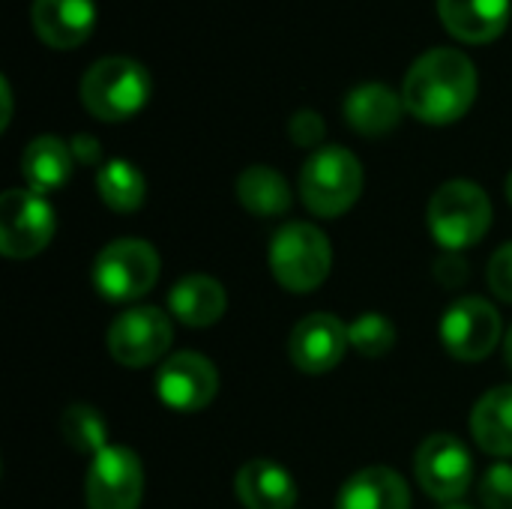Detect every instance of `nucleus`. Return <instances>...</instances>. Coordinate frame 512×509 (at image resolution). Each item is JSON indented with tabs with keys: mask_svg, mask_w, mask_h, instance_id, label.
I'll use <instances>...</instances> for the list:
<instances>
[{
	"mask_svg": "<svg viewBox=\"0 0 512 509\" xmlns=\"http://www.w3.org/2000/svg\"><path fill=\"white\" fill-rule=\"evenodd\" d=\"M477 99V69L456 48H432L408 69L402 84L405 111L432 126L456 123Z\"/></svg>",
	"mask_w": 512,
	"mask_h": 509,
	"instance_id": "obj_1",
	"label": "nucleus"
},
{
	"mask_svg": "<svg viewBox=\"0 0 512 509\" xmlns=\"http://www.w3.org/2000/svg\"><path fill=\"white\" fill-rule=\"evenodd\" d=\"M150 99V72L132 57H102L81 78L84 108L105 123L135 117Z\"/></svg>",
	"mask_w": 512,
	"mask_h": 509,
	"instance_id": "obj_2",
	"label": "nucleus"
},
{
	"mask_svg": "<svg viewBox=\"0 0 512 509\" xmlns=\"http://www.w3.org/2000/svg\"><path fill=\"white\" fill-rule=\"evenodd\" d=\"M360 192H363V165L345 147L315 150L300 171L303 204L321 219H336L348 213L357 204Z\"/></svg>",
	"mask_w": 512,
	"mask_h": 509,
	"instance_id": "obj_3",
	"label": "nucleus"
},
{
	"mask_svg": "<svg viewBox=\"0 0 512 509\" xmlns=\"http://www.w3.org/2000/svg\"><path fill=\"white\" fill-rule=\"evenodd\" d=\"M429 231L447 252H462L480 243L492 225V201L471 180L444 183L429 201Z\"/></svg>",
	"mask_w": 512,
	"mask_h": 509,
	"instance_id": "obj_4",
	"label": "nucleus"
},
{
	"mask_svg": "<svg viewBox=\"0 0 512 509\" xmlns=\"http://www.w3.org/2000/svg\"><path fill=\"white\" fill-rule=\"evenodd\" d=\"M270 270L276 282L291 294L315 291L333 267V249L327 234L312 222H288L270 243Z\"/></svg>",
	"mask_w": 512,
	"mask_h": 509,
	"instance_id": "obj_5",
	"label": "nucleus"
},
{
	"mask_svg": "<svg viewBox=\"0 0 512 509\" xmlns=\"http://www.w3.org/2000/svg\"><path fill=\"white\" fill-rule=\"evenodd\" d=\"M159 279V255L147 240L123 237L108 243L93 261V285L111 303H132L153 291Z\"/></svg>",
	"mask_w": 512,
	"mask_h": 509,
	"instance_id": "obj_6",
	"label": "nucleus"
},
{
	"mask_svg": "<svg viewBox=\"0 0 512 509\" xmlns=\"http://www.w3.org/2000/svg\"><path fill=\"white\" fill-rule=\"evenodd\" d=\"M54 237V207L33 189H6L0 195V252L6 258H33Z\"/></svg>",
	"mask_w": 512,
	"mask_h": 509,
	"instance_id": "obj_7",
	"label": "nucleus"
},
{
	"mask_svg": "<svg viewBox=\"0 0 512 509\" xmlns=\"http://www.w3.org/2000/svg\"><path fill=\"white\" fill-rule=\"evenodd\" d=\"M414 474L429 498L441 504H456L474 483V462L468 447L456 435L435 432L420 444L414 456Z\"/></svg>",
	"mask_w": 512,
	"mask_h": 509,
	"instance_id": "obj_8",
	"label": "nucleus"
},
{
	"mask_svg": "<svg viewBox=\"0 0 512 509\" xmlns=\"http://www.w3.org/2000/svg\"><path fill=\"white\" fill-rule=\"evenodd\" d=\"M87 509H138L144 498V468L129 447L108 444L87 468Z\"/></svg>",
	"mask_w": 512,
	"mask_h": 509,
	"instance_id": "obj_9",
	"label": "nucleus"
},
{
	"mask_svg": "<svg viewBox=\"0 0 512 509\" xmlns=\"http://www.w3.org/2000/svg\"><path fill=\"white\" fill-rule=\"evenodd\" d=\"M174 339L171 318L156 306H135L114 318L108 330V351L126 369H144L168 351Z\"/></svg>",
	"mask_w": 512,
	"mask_h": 509,
	"instance_id": "obj_10",
	"label": "nucleus"
},
{
	"mask_svg": "<svg viewBox=\"0 0 512 509\" xmlns=\"http://www.w3.org/2000/svg\"><path fill=\"white\" fill-rule=\"evenodd\" d=\"M501 330L504 324L498 309L483 297L456 300L441 321V339L447 351L462 363L489 357L501 342Z\"/></svg>",
	"mask_w": 512,
	"mask_h": 509,
	"instance_id": "obj_11",
	"label": "nucleus"
},
{
	"mask_svg": "<svg viewBox=\"0 0 512 509\" xmlns=\"http://www.w3.org/2000/svg\"><path fill=\"white\" fill-rule=\"evenodd\" d=\"M156 393L168 408L180 414H195V411H204L216 399L219 372L204 354L180 351L159 366Z\"/></svg>",
	"mask_w": 512,
	"mask_h": 509,
	"instance_id": "obj_12",
	"label": "nucleus"
},
{
	"mask_svg": "<svg viewBox=\"0 0 512 509\" xmlns=\"http://www.w3.org/2000/svg\"><path fill=\"white\" fill-rule=\"evenodd\" d=\"M348 348V324H342L330 312H315L303 318L288 339V357L306 375H324L336 369Z\"/></svg>",
	"mask_w": 512,
	"mask_h": 509,
	"instance_id": "obj_13",
	"label": "nucleus"
},
{
	"mask_svg": "<svg viewBox=\"0 0 512 509\" xmlns=\"http://www.w3.org/2000/svg\"><path fill=\"white\" fill-rule=\"evenodd\" d=\"M96 27V0H33V30L51 48H78Z\"/></svg>",
	"mask_w": 512,
	"mask_h": 509,
	"instance_id": "obj_14",
	"label": "nucleus"
},
{
	"mask_svg": "<svg viewBox=\"0 0 512 509\" xmlns=\"http://www.w3.org/2000/svg\"><path fill=\"white\" fill-rule=\"evenodd\" d=\"M336 509H411V489L393 468L372 465L345 480Z\"/></svg>",
	"mask_w": 512,
	"mask_h": 509,
	"instance_id": "obj_15",
	"label": "nucleus"
},
{
	"mask_svg": "<svg viewBox=\"0 0 512 509\" xmlns=\"http://www.w3.org/2000/svg\"><path fill=\"white\" fill-rule=\"evenodd\" d=\"M444 27L471 45L498 39L510 21V0H438Z\"/></svg>",
	"mask_w": 512,
	"mask_h": 509,
	"instance_id": "obj_16",
	"label": "nucleus"
},
{
	"mask_svg": "<svg viewBox=\"0 0 512 509\" xmlns=\"http://www.w3.org/2000/svg\"><path fill=\"white\" fill-rule=\"evenodd\" d=\"M234 492L246 509H291L297 504L294 477L270 459H249L237 471Z\"/></svg>",
	"mask_w": 512,
	"mask_h": 509,
	"instance_id": "obj_17",
	"label": "nucleus"
},
{
	"mask_svg": "<svg viewBox=\"0 0 512 509\" xmlns=\"http://www.w3.org/2000/svg\"><path fill=\"white\" fill-rule=\"evenodd\" d=\"M402 111H405L402 96H396L387 84L378 81L354 87L345 99V120L351 123L354 132L369 138L393 132L396 123L402 120Z\"/></svg>",
	"mask_w": 512,
	"mask_h": 509,
	"instance_id": "obj_18",
	"label": "nucleus"
},
{
	"mask_svg": "<svg viewBox=\"0 0 512 509\" xmlns=\"http://www.w3.org/2000/svg\"><path fill=\"white\" fill-rule=\"evenodd\" d=\"M72 162H75L72 147L63 138L39 135L21 153V177L27 189L48 195L72 177Z\"/></svg>",
	"mask_w": 512,
	"mask_h": 509,
	"instance_id": "obj_19",
	"label": "nucleus"
},
{
	"mask_svg": "<svg viewBox=\"0 0 512 509\" xmlns=\"http://www.w3.org/2000/svg\"><path fill=\"white\" fill-rule=\"evenodd\" d=\"M168 309L186 327H210L225 315L228 297L222 282L210 276H186L168 291Z\"/></svg>",
	"mask_w": 512,
	"mask_h": 509,
	"instance_id": "obj_20",
	"label": "nucleus"
},
{
	"mask_svg": "<svg viewBox=\"0 0 512 509\" xmlns=\"http://www.w3.org/2000/svg\"><path fill=\"white\" fill-rule=\"evenodd\" d=\"M471 435L483 453L507 459L512 456V384L492 387L471 414Z\"/></svg>",
	"mask_w": 512,
	"mask_h": 509,
	"instance_id": "obj_21",
	"label": "nucleus"
},
{
	"mask_svg": "<svg viewBox=\"0 0 512 509\" xmlns=\"http://www.w3.org/2000/svg\"><path fill=\"white\" fill-rule=\"evenodd\" d=\"M237 201L255 216H282L291 210V186L270 165H252L237 177Z\"/></svg>",
	"mask_w": 512,
	"mask_h": 509,
	"instance_id": "obj_22",
	"label": "nucleus"
},
{
	"mask_svg": "<svg viewBox=\"0 0 512 509\" xmlns=\"http://www.w3.org/2000/svg\"><path fill=\"white\" fill-rule=\"evenodd\" d=\"M96 192L114 213H135L147 198V180L132 162L111 159L96 171Z\"/></svg>",
	"mask_w": 512,
	"mask_h": 509,
	"instance_id": "obj_23",
	"label": "nucleus"
},
{
	"mask_svg": "<svg viewBox=\"0 0 512 509\" xmlns=\"http://www.w3.org/2000/svg\"><path fill=\"white\" fill-rule=\"evenodd\" d=\"M63 438L78 450V453H99L108 447V426L102 414L90 405H69L60 420Z\"/></svg>",
	"mask_w": 512,
	"mask_h": 509,
	"instance_id": "obj_24",
	"label": "nucleus"
},
{
	"mask_svg": "<svg viewBox=\"0 0 512 509\" xmlns=\"http://www.w3.org/2000/svg\"><path fill=\"white\" fill-rule=\"evenodd\" d=\"M348 345L357 354L369 357V360L384 357L396 345V327H393V321L387 315L366 312V315H360L357 321L348 324Z\"/></svg>",
	"mask_w": 512,
	"mask_h": 509,
	"instance_id": "obj_25",
	"label": "nucleus"
},
{
	"mask_svg": "<svg viewBox=\"0 0 512 509\" xmlns=\"http://www.w3.org/2000/svg\"><path fill=\"white\" fill-rule=\"evenodd\" d=\"M480 501L486 509H512V465L498 462L483 474Z\"/></svg>",
	"mask_w": 512,
	"mask_h": 509,
	"instance_id": "obj_26",
	"label": "nucleus"
},
{
	"mask_svg": "<svg viewBox=\"0 0 512 509\" xmlns=\"http://www.w3.org/2000/svg\"><path fill=\"white\" fill-rule=\"evenodd\" d=\"M324 132H327V126H324V117L318 111L303 108V111H297L288 120V138L297 147H315V144H321L324 141Z\"/></svg>",
	"mask_w": 512,
	"mask_h": 509,
	"instance_id": "obj_27",
	"label": "nucleus"
},
{
	"mask_svg": "<svg viewBox=\"0 0 512 509\" xmlns=\"http://www.w3.org/2000/svg\"><path fill=\"white\" fill-rule=\"evenodd\" d=\"M489 288L498 300L512 303V243H504L489 261Z\"/></svg>",
	"mask_w": 512,
	"mask_h": 509,
	"instance_id": "obj_28",
	"label": "nucleus"
},
{
	"mask_svg": "<svg viewBox=\"0 0 512 509\" xmlns=\"http://www.w3.org/2000/svg\"><path fill=\"white\" fill-rule=\"evenodd\" d=\"M435 276H438L441 285L456 288V285H462V282L468 279V267H465V261H462L456 252H450V255H444V258L435 264Z\"/></svg>",
	"mask_w": 512,
	"mask_h": 509,
	"instance_id": "obj_29",
	"label": "nucleus"
},
{
	"mask_svg": "<svg viewBox=\"0 0 512 509\" xmlns=\"http://www.w3.org/2000/svg\"><path fill=\"white\" fill-rule=\"evenodd\" d=\"M69 147H72V156H75L81 165H96V162H99V156H102L99 141H96L93 135H87V132H78V135L69 141Z\"/></svg>",
	"mask_w": 512,
	"mask_h": 509,
	"instance_id": "obj_30",
	"label": "nucleus"
},
{
	"mask_svg": "<svg viewBox=\"0 0 512 509\" xmlns=\"http://www.w3.org/2000/svg\"><path fill=\"white\" fill-rule=\"evenodd\" d=\"M0 93H3V129H6L9 117H12V93H9V81L6 78L0 81Z\"/></svg>",
	"mask_w": 512,
	"mask_h": 509,
	"instance_id": "obj_31",
	"label": "nucleus"
},
{
	"mask_svg": "<svg viewBox=\"0 0 512 509\" xmlns=\"http://www.w3.org/2000/svg\"><path fill=\"white\" fill-rule=\"evenodd\" d=\"M504 348H507V363H510V369H512V327H510V333H507V342H504Z\"/></svg>",
	"mask_w": 512,
	"mask_h": 509,
	"instance_id": "obj_32",
	"label": "nucleus"
},
{
	"mask_svg": "<svg viewBox=\"0 0 512 509\" xmlns=\"http://www.w3.org/2000/svg\"><path fill=\"white\" fill-rule=\"evenodd\" d=\"M504 189H507V198H510V204H512V171H510V177H507V186H504Z\"/></svg>",
	"mask_w": 512,
	"mask_h": 509,
	"instance_id": "obj_33",
	"label": "nucleus"
},
{
	"mask_svg": "<svg viewBox=\"0 0 512 509\" xmlns=\"http://www.w3.org/2000/svg\"><path fill=\"white\" fill-rule=\"evenodd\" d=\"M447 509H471V507H447Z\"/></svg>",
	"mask_w": 512,
	"mask_h": 509,
	"instance_id": "obj_34",
	"label": "nucleus"
}]
</instances>
